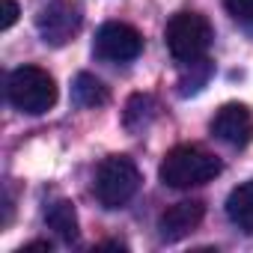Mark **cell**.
Listing matches in <instances>:
<instances>
[{
    "mask_svg": "<svg viewBox=\"0 0 253 253\" xmlns=\"http://www.w3.org/2000/svg\"><path fill=\"white\" fill-rule=\"evenodd\" d=\"M84 24V9L78 0H48L36 15V30L39 39L51 48H63L69 45Z\"/></svg>",
    "mask_w": 253,
    "mask_h": 253,
    "instance_id": "5b68a950",
    "label": "cell"
},
{
    "mask_svg": "<svg viewBox=\"0 0 253 253\" xmlns=\"http://www.w3.org/2000/svg\"><path fill=\"white\" fill-rule=\"evenodd\" d=\"M164 39H167V51L176 63H191V60H200L209 54L214 30L200 12H176L167 21Z\"/></svg>",
    "mask_w": 253,
    "mask_h": 253,
    "instance_id": "277c9868",
    "label": "cell"
},
{
    "mask_svg": "<svg viewBox=\"0 0 253 253\" xmlns=\"http://www.w3.org/2000/svg\"><path fill=\"white\" fill-rule=\"evenodd\" d=\"M140 188V170L128 155H110L95 170V200L104 209H122Z\"/></svg>",
    "mask_w": 253,
    "mask_h": 253,
    "instance_id": "3957f363",
    "label": "cell"
},
{
    "mask_svg": "<svg viewBox=\"0 0 253 253\" xmlns=\"http://www.w3.org/2000/svg\"><path fill=\"white\" fill-rule=\"evenodd\" d=\"M18 15H21V9L15 0H0V30H9L18 21Z\"/></svg>",
    "mask_w": 253,
    "mask_h": 253,
    "instance_id": "9a60e30c",
    "label": "cell"
},
{
    "mask_svg": "<svg viewBox=\"0 0 253 253\" xmlns=\"http://www.w3.org/2000/svg\"><path fill=\"white\" fill-rule=\"evenodd\" d=\"M209 128H211V134L220 143H226L232 149H244L253 140V113H250L247 104L229 101V104H223L214 113V119H211Z\"/></svg>",
    "mask_w": 253,
    "mask_h": 253,
    "instance_id": "52a82bcc",
    "label": "cell"
},
{
    "mask_svg": "<svg viewBox=\"0 0 253 253\" xmlns=\"http://www.w3.org/2000/svg\"><path fill=\"white\" fill-rule=\"evenodd\" d=\"M45 223L66 241H78V211H75V203L72 200H57L45 209Z\"/></svg>",
    "mask_w": 253,
    "mask_h": 253,
    "instance_id": "30bf717a",
    "label": "cell"
},
{
    "mask_svg": "<svg viewBox=\"0 0 253 253\" xmlns=\"http://www.w3.org/2000/svg\"><path fill=\"white\" fill-rule=\"evenodd\" d=\"M107 98H110V92H107V86H104L95 75L81 72V75L75 78V84H72V101H75L78 107L92 110V107L107 104Z\"/></svg>",
    "mask_w": 253,
    "mask_h": 253,
    "instance_id": "8fae6325",
    "label": "cell"
},
{
    "mask_svg": "<svg viewBox=\"0 0 253 253\" xmlns=\"http://www.w3.org/2000/svg\"><path fill=\"white\" fill-rule=\"evenodd\" d=\"M152 116H155V98L143 95V92H134L128 98V104H125V128L128 131H143L152 122Z\"/></svg>",
    "mask_w": 253,
    "mask_h": 253,
    "instance_id": "4fadbf2b",
    "label": "cell"
},
{
    "mask_svg": "<svg viewBox=\"0 0 253 253\" xmlns=\"http://www.w3.org/2000/svg\"><path fill=\"white\" fill-rule=\"evenodd\" d=\"M158 176L167 188H176V191H185V188H200L206 182H211L214 176H220V161L200 149V146H191V143H182V146H173L161 167H158Z\"/></svg>",
    "mask_w": 253,
    "mask_h": 253,
    "instance_id": "6da1fadb",
    "label": "cell"
},
{
    "mask_svg": "<svg viewBox=\"0 0 253 253\" xmlns=\"http://www.w3.org/2000/svg\"><path fill=\"white\" fill-rule=\"evenodd\" d=\"M206 217V203L203 200H182L173 203L170 209L161 211L158 217V238L164 244H176L182 238H188Z\"/></svg>",
    "mask_w": 253,
    "mask_h": 253,
    "instance_id": "ba28073f",
    "label": "cell"
},
{
    "mask_svg": "<svg viewBox=\"0 0 253 253\" xmlns=\"http://www.w3.org/2000/svg\"><path fill=\"white\" fill-rule=\"evenodd\" d=\"M143 51V36L137 27L122 24V21H107L98 27L92 54L104 63H131Z\"/></svg>",
    "mask_w": 253,
    "mask_h": 253,
    "instance_id": "8992f818",
    "label": "cell"
},
{
    "mask_svg": "<svg viewBox=\"0 0 253 253\" xmlns=\"http://www.w3.org/2000/svg\"><path fill=\"white\" fill-rule=\"evenodd\" d=\"M211 72H214V66H211L206 57H200V60H191V63H182V75H179V81H176V86H179V95H182V98H188V95H197V92H200V89L209 84Z\"/></svg>",
    "mask_w": 253,
    "mask_h": 253,
    "instance_id": "7c38bea8",
    "label": "cell"
},
{
    "mask_svg": "<svg viewBox=\"0 0 253 253\" xmlns=\"http://www.w3.org/2000/svg\"><path fill=\"white\" fill-rule=\"evenodd\" d=\"M226 217L232 226H238L244 235H253V179L241 182L226 197Z\"/></svg>",
    "mask_w": 253,
    "mask_h": 253,
    "instance_id": "9c48e42d",
    "label": "cell"
},
{
    "mask_svg": "<svg viewBox=\"0 0 253 253\" xmlns=\"http://www.w3.org/2000/svg\"><path fill=\"white\" fill-rule=\"evenodd\" d=\"M223 6L235 21H253V0H223Z\"/></svg>",
    "mask_w": 253,
    "mask_h": 253,
    "instance_id": "5bb4252c",
    "label": "cell"
},
{
    "mask_svg": "<svg viewBox=\"0 0 253 253\" xmlns=\"http://www.w3.org/2000/svg\"><path fill=\"white\" fill-rule=\"evenodd\" d=\"M30 250H45V253H51V244H48V241H33V244H24V247H21V253H30Z\"/></svg>",
    "mask_w": 253,
    "mask_h": 253,
    "instance_id": "2e32d148",
    "label": "cell"
},
{
    "mask_svg": "<svg viewBox=\"0 0 253 253\" xmlns=\"http://www.w3.org/2000/svg\"><path fill=\"white\" fill-rule=\"evenodd\" d=\"M6 98L27 116H42L57 104V84L39 66H18L6 78Z\"/></svg>",
    "mask_w": 253,
    "mask_h": 253,
    "instance_id": "7a4b0ae2",
    "label": "cell"
}]
</instances>
